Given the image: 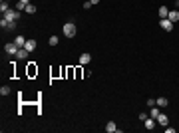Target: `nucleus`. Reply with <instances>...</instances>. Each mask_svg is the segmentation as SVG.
I'll return each mask as SVG.
<instances>
[{
    "label": "nucleus",
    "mask_w": 179,
    "mask_h": 133,
    "mask_svg": "<svg viewBox=\"0 0 179 133\" xmlns=\"http://www.w3.org/2000/svg\"><path fill=\"white\" fill-rule=\"evenodd\" d=\"M26 2H22V0H18V2H16V10H18V12H22V10H26Z\"/></svg>",
    "instance_id": "nucleus-17"
},
{
    "label": "nucleus",
    "mask_w": 179,
    "mask_h": 133,
    "mask_svg": "<svg viewBox=\"0 0 179 133\" xmlns=\"http://www.w3.org/2000/svg\"><path fill=\"white\" fill-rule=\"evenodd\" d=\"M8 10H10V6H8V2H6V0H2V2H0V12H2V14H6Z\"/></svg>",
    "instance_id": "nucleus-15"
},
{
    "label": "nucleus",
    "mask_w": 179,
    "mask_h": 133,
    "mask_svg": "<svg viewBox=\"0 0 179 133\" xmlns=\"http://www.w3.org/2000/svg\"><path fill=\"white\" fill-rule=\"evenodd\" d=\"M4 50H6V54H8V56H16V54H18V50H20V48L16 46L14 42H8L6 46H4Z\"/></svg>",
    "instance_id": "nucleus-4"
},
{
    "label": "nucleus",
    "mask_w": 179,
    "mask_h": 133,
    "mask_svg": "<svg viewBox=\"0 0 179 133\" xmlns=\"http://www.w3.org/2000/svg\"><path fill=\"white\" fill-rule=\"evenodd\" d=\"M62 32H64V36H66V38H74V36H76V32H78V28H76V24H74V22H66V24H64V28H62Z\"/></svg>",
    "instance_id": "nucleus-1"
},
{
    "label": "nucleus",
    "mask_w": 179,
    "mask_h": 133,
    "mask_svg": "<svg viewBox=\"0 0 179 133\" xmlns=\"http://www.w3.org/2000/svg\"><path fill=\"white\" fill-rule=\"evenodd\" d=\"M94 4L92 2H90V0H86V2H84V10H90V8H92Z\"/></svg>",
    "instance_id": "nucleus-23"
},
{
    "label": "nucleus",
    "mask_w": 179,
    "mask_h": 133,
    "mask_svg": "<svg viewBox=\"0 0 179 133\" xmlns=\"http://www.w3.org/2000/svg\"><path fill=\"white\" fill-rule=\"evenodd\" d=\"M14 44H16L18 48H24V46H26V38L20 34V36H16V38H14Z\"/></svg>",
    "instance_id": "nucleus-10"
},
{
    "label": "nucleus",
    "mask_w": 179,
    "mask_h": 133,
    "mask_svg": "<svg viewBox=\"0 0 179 133\" xmlns=\"http://www.w3.org/2000/svg\"><path fill=\"white\" fill-rule=\"evenodd\" d=\"M22 2H26V4H30V2H28V0H22Z\"/></svg>",
    "instance_id": "nucleus-26"
},
{
    "label": "nucleus",
    "mask_w": 179,
    "mask_h": 133,
    "mask_svg": "<svg viewBox=\"0 0 179 133\" xmlns=\"http://www.w3.org/2000/svg\"><path fill=\"white\" fill-rule=\"evenodd\" d=\"M161 113V107L159 105H153V107H149V117H153V119H157V115Z\"/></svg>",
    "instance_id": "nucleus-7"
},
{
    "label": "nucleus",
    "mask_w": 179,
    "mask_h": 133,
    "mask_svg": "<svg viewBox=\"0 0 179 133\" xmlns=\"http://www.w3.org/2000/svg\"><path fill=\"white\" fill-rule=\"evenodd\" d=\"M153 105H157L155 100H153V97H147V107H153Z\"/></svg>",
    "instance_id": "nucleus-21"
},
{
    "label": "nucleus",
    "mask_w": 179,
    "mask_h": 133,
    "mask_svg": "<svg viewBox=\"0 0 179 133\" xmlns=\"http://www.w3.org/2000/svg\"><path fill=\"white\" fill-rule=\"evenodd\" d=\"M106 131L107 133H118L119 131L118 127H115V121H107V123H106Z\"/></svg>",
    "instance_id": "nucleus-8"
},
{
    "label": "nucleus",
    "mask_w": 179,
    "mask_h": 133,
    "mask_svg": "<svg viewBox=\"0 0 179 133\" xmlns=\"http://www.w3.org/2000/svg\"><path fill=\"white\" fill-rule=\"evenodd\" d=\"M28 54H30V52H28L26 48H20L18 54H16V58H18V60H26V58H28Z\"/></svg>",
    "instance_id": "nucleus-12"
},
{
    "label": "nucleus",
    "mask_w": 179,
    "mask_h": 133,
    "mask_svg": "<svg viewBox=\"0 0 179 133\" xmlns=\"http://www.w3.org/2000/svg\"><path fill=\"white\" fill-rule=\"evenodd\" d=\"M159 16H161V18H167V16H169V8L161 6V8H159Z\"/></svg>",
    "instance_id": "nucleus-16"
},
{
    "label": "nucleus",
    "mask_w": 179,
    "mask_h": 133,
    "mask_svg": "<svg viewBox=\"0 0 179 133\" xmlns=\"http://www.w3.org/2000/svg\"><path fill=\"white\" fill-rule=\"evenodd\" d=\"M26 12L28 14H34V12H36V6H34V4H28V6H26Z\"/></svg>",
    "instance_id": "nucleus-20"
},
{
    "label": "nucleus",
    "mask_w": 179,
    "mask_h": 133,
    "mask_svg": "<svg viewBox=\"0 0 179 133\" xmlns=\"http://www.w3.org/2000/svg\"><path fill=\"white\" fill-rule=\"evenodd\" d=\"M175 6H179V0H175Z\"/></svg>",
    "instance_id": "nucleus-25"
},
{
    "label": "nucleus",
    "mask_w": 179,
    "mask_h": 133,
    "mask_svg": "<svg viewBox=\"0 0 179 133\" xmlns=\"http://www.w3.org/2000/svg\"><path fill=\"white\" fill-rule=\"evenodd\" d=\"M28 50V52H34V50H36V40H32V38H30V40H26V46H24Z\"/></svg>",
    "instance_id": "nucleus-13"
},
{
    "label": "nucleus",
    "mask_w": 179,
    "mask_h": 133,
    "mask_svg": "<svg viewBox=\"0 0 179 133\" xmlns=\"http://www.w3.org/2000/svg\"><path fill=\"white\" fill-rule=\"evenodd\" d=\"M90 2H92V4H99V0H90Z\"/></svg>",
    "instance_id": "nucleus-24"
},
{
    "label": "nucleus",
    "mask_w": 179,
    "mask_h": 133,
    "mask_svg": "<svg viewBox=\"0 0 179 133\" xmlns=\"http://www.w3.org/2000/svg\"><path fill=\"white\" fill-rule=\"evenodd\" d=\"M159 28L165 30V32H171L173 30V22L169 20V18H161V20H159Z\"/></svg>",
    "instance_id": "nucleus-2"
},
{
    "label": "nucleus",
    "mask_w": 179,
    "mask_h": 133,
    "mask_svg": "<svg viewBox=\"0 0 179 133\" xmlns=\"http://www.w3.org/2000/svg\"><path fill=\"white\" fill-rule=\"evenodd\" d=\"M90 62H92V54L84 52V54H82V56H80L78 64H80V66H86V64H90Z\"/></svg>",
    "instance_id": "nucleus-5"
},
{
    "label": "nucleus",
    "mask_w": 179,
    "mask_h": 133,
    "mask_svg": "<svg viewBox=\"0 0 179 133\" xmlns=\"http://www.w3.org/2000/svg\"><path fill=\"white\" fill-rule=\"evenodd\" d=\"M155 121H157V125L167 127V123H169V117H167L165 113H159V115H157V119H155Z\"/></svg>",
    "instance_id": "nucleus-6"
},
{
    "label": "nucleus",
    "mask_w": 179,
    "mask_h": 133,
    "mask_svg": "<svg viewBox=\"0 0 179 133\" xmlns=\"http://www.w3.org/2000/svg\"><path fill=\"white\" fill-rule=\"evenodd\" d=\"M4 18H6L8 22H12V20H18V18H20V12L16 10V8H10V10H8V12L4 14Z\"/></svg>",
    "instance_id": "nucleus-3"
},
{
    "label": "nucleus",
    "mask_w": 179,
    "mask_h": 133,
    "mask_svg": "<svg viewBox=\"0 0 179 133\" xmlns=\"http://www.w3.org/2000/svg\"><path fill=\"white\" fill-rule=\"evenodd\" d=\"M167 18H169V20L175 24V22L179 20V12H177V10H169V16H167Z\"/></svg>",
    "instance_id": "nucleus-14"
},
{
    "label": "nucleus",
    "mask_w": 179,
    "mask_h": 133,
    "mask_svg": "<svg viewBox=\"0 0 179 133\" xmlns=\"http://www.w3.org/2000/svg\"><path fill=\"white\" fill-rule=\"evenodd\" d=\"M58 42H60V38H58V36H50L48 44H50V46H58Z\"/></svg>",
    "instance_id": "nucleus-18"
},
{
    "label": "nucleus",
    "mask_w": 179,
    "mask_h": 133,
    "mask_svg": "<svg viewBox=\"0 0 179 133\" xmlns=\"http://www.w3.org/2000/svg\"><path fill=\"white\" fill-rule=\"evenodd\" d=\"M6 2H10V0H6Z\"/></svg>",
    "instance_id": "nucleus-27"
},
{
    "label": "nucleus",
    "mask_w": 179,
    "mask_h": 133,
    "mask_svg": "<svg viewBox=\"0 0 179 133\" xmlns=\"http://www.w3.org/2000/svg\"><path fill=\"white\" fill-rule=\"evenodd\" d=\"M8 93H10V87H8V86L0 87V95H8Z\"/></svg>",
    "instance_id": "nucleus-19"
},
{
    "label": "nucleus",
    "mask_w": 179,
    "mask_h": 133,
    "mask_svg": "<svg viewBox=\"0 0 179 133\" xmlns=\"http://www.w3.org/2000/svg\"><path fill=\"white\" fill-rule=\"evenodd\" d=\"M8 30H16V20H12V22H8Z\"/></svg>",
    "instance_id": "nucleus-22"
},
{
    "label": "nucleus",
    "mask_w": 179,
    "mask_h": 133,
    "mask_svg": "<svg viewBox=\"0 0 179 133\" xmlns=\"http://www.w3.org/2000/svg\"><path fill=\"white\" fill-rule=\"evenodd\" d=\"M155 103H157V105L161 107V109H163V107H167V105H169V100L161 95V97H157V100H155Z\"/></svg>",
    "instance_id": "nucleus-11"
},
{
    "label": "nucleus",
    "mask_w": 179,
    "mask_h": 133,
    "mask_svg": "<svg viewBox=\"0 0 179 133\" xmlns=\"http://www.w3.org/2000/svg\"><path fill=\"white\" fill-rule=\"evenodd\" d=\"M143 123H145V129H155V127H157V121L153 119V117H147Z\"/></svg>",
    "instance_id": "nucleus-9"
}]
</instances>
